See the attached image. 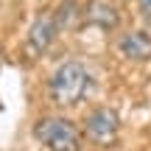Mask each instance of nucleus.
<instances>
[{
	"instance_id": "nucleus-1",
	"label": "nucleus",
	"mask_w": 151,
	"mask_h": 151,
	"mask_svg": "<svg viewBox=\"0 0 151 151\" xmlns=\"http://www.w3.org/2000/svg\"><path fill=\"white\" fill-rule=\"evenodd\" d=\"M90 87H92V76H90V70H87V65L78 62V59L62 62V65L50 73V78H48L50 101H53L56 106H65V109L78 106V104L87 98Z\"/></svg>"
},
{
	"instance_id": "nucleus-2",
	"label": "nucleus",
	"mask_w": 151,
	"mask_h": 151,
	"mask_svg": "<svg viewBox=\"0 0 151 151\" xmlns=\"http://www.w3.org/2000/svg\"><path fill=\"white\" fill-rule=\"evenodd\" d=\"M34 137L48 151H78V146H81L78 126H76L73 120H67V118H59V115H50V118L37 120Z\"/></svg>"
},
{
	"instance_id": "nucleus-3",
	"label": "nucleus",
	"mask_w": 151,
	"mask_h": 151,
	"mask_svg": "<svg viewBox=\"0 0 151 151\" xmlns=\"http://www.w3.org/2000/svg\"><path fill=\"white\" fill-rule=\"evenodd\" d=\"M59 31H62V22H59V17H56V11H50V9L39 11V14L34 17L31 28H28V34H25V42H22L25 59L34 62V59H39V56H45L48 48L53 45V39L59 37Z\"/></svg>"
},
{
	"instance_id": "nucleus-4",
	"label": "nucleus",
	"mask_w": 151,
	"mask_h": 151,
	"mask_svg": "<svg viewBox=\"0 0 151 151\" xmlns=\"http://www.w3.org/2000/svg\"><path fill=\"white\" fill-rule=\"evenodd\" d=\"M84 134L90 143H95L98 148H109L120 140V118L112 106H98L87 115L84 120Z\"/></svg>"
},
{
	"instance_id": "nucleus-5",
	"label": "nucleus",
	"mask_w": 151,
	"mask_h": 151,
	"mask_svg": "<svg viewBox=\"0 0 151 151\" xmlns=\"http://www.w3.org/2000/svg\"><path fill=\"white\" fill-rule=\"evenodd\" d=\"M118 53L129 62H148L151 59V34L129 31L118 39Z\"/></svg>"
},
{
	"instance_id": "nucleus-6",
	"label": "nucleus",
	"mask_w": 151,
	"mask_h": 151,
	"mask_svg": "<svg viewBox=\"0 0 151 151\" xmlns=\"http://www.w3.org/2000/svg\"><path fill=\"white\" fill-rule=\"evenodd\" d=\"M84 22L87 25H95V28H104V31H112L115 25L120 22V14L112 3H104V0H92L87 3L84 9Z\"/></svg>"
},
{
	"instance_id": "nucleus-7",
	"label": "nucleus",
	"mask_w": 151,
	"mask_h": 151,
	"mask_svg": "<svg viewBox=\"0 0 151 151\" xmlns=\"http://www.w3.org/2000/svg\"><path fill=\"white\" fill-rule=\"evenodd\" d=\"M137 11H140V17L151 25V0H137Z\"/></svg>"
}]
</instances>
